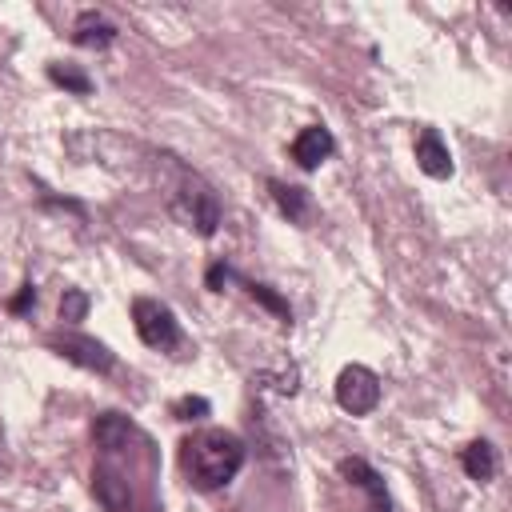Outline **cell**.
<instances>
[{"label": "cell", "mask_w": 512, "mask_h": 512, "mask_svg": "<svg viewBox=\"0 0 512 512\" xmlns=\"http://www.w3.org/2000/svg\"><path fill=\"white\" fill-rule=\"evenodd\" d=\"M156 168H160V192H164L168 212H172L184 228H192V232H200V236H212V232L220 228V196H216V188H212L200 172L184 168V164H180L176 156H168V152L156 156Z\"/></svg>", "instance_id": "6da1fadb"}, {"label": "cell", "mask_w": 512, "mask_h": 512, "mask_svg": "<svg viewBox=\"0 0 512 512\" xmlns=\"http://www.w3.org/2000/svg\"><path fill=\"white\" fill-rule=\"evenodd\" d=\"M244 440L236 432H224V428H204L196 432L188 444H184V468L192 476L196 488L212 492V488H224L240 468H244Z\"/></svg>", "instance_id": "7a4b0ae2"}, {"label": "cell", "mask_w": 512, "mask_h": 512, "mask_svg": "<svg viewBox=\"0 0 512 512\" xmlns=\"http://www.w3.org/2000/svg\"><path fill=\"white\" fill-rule=\"evenodd\" d=\"M132 324H136V336L148 348H160L164 352V348H176L180 344V324H176L172 308L160 304V300H148V296L132 300Z\"/></svg>", "instance_id": "3957f363"}, {"label": "cell", "mask_w": 512, "mask_h": 512, "mask_svg": "<svg viewBox=\"0 0 512 512\" xmlns=\"http://www.w3.org/2000/svg\"><path fill=\"white\" fill-rule=\"evenodd\" d=\"M336 404L352 416H368L380 404V376L364 364H348L336 376Z\"/></svg>", "instance_id": "277c9868"}, {"label": "cell", "mask_w": 512, "mask_h": 512, "mask_svg": "<svg viewBox=\"0 0 512 512\" xmlns=\"http://www.w3.org/2000/svg\"><path fill=\"white\" fill-rule=\"evenodd\" d=\"M48 348H56L64 360L80 364V368H92V372H108L112 368V352L92 340V336H80V332H64V336H48Z\"/></svg>", "instance_id": "5b68a950"}, {"label": "cell", "mask_w": 512, "mask_h": 512, "mask_svg": "<svg viewBox=\"0 0 512 512\" xmlns=\"http://www.w3.org/2000/svg\"><path fill=\"white\" fill-rule=\"evenodd\" d=\"M340 476H344L348 484H356V488L368 496V512H392L384 476H380L368 460H360V456H344V460H340Z\"/></svg>", "instance_id": "8992f818"}, {"label": "cell", "mask_w": 512, "mask_h": 512, "mask_svg": "<svg viewBox=\"0 0 512 512\" xmlns=\"http://www.w3.org/2000/svg\"><path fill=\"white\" fill-rule=\"evenodd\" d=\"M332 148H336L332 132L320 128V124H308V128L292 140V160H296L300 168H316V164H324V160L332 156Z\"/></svg>", "instance_id": "52a82bcc"}, {"label": "cell", "mask_w": 512, "mask_h": 512, "mask_svg": "<svg viewBox=\"0 0 512 512\" xmlns=\"http://www.w3.org/2000/svg\"><path fill=\"white\" fill-rule=\"evenodd\" d=\"M416 164H420V172H428L432 180L452 176V156H448V144L436 136V128H424V132L416 136Z\"/></svg>", "instance_id": "ba28073f"}, {"label": "cell", "mask_w": 512, "mask_h": 512, "mask_svg": "<svg viewBox=\"0 0 512 512\" xmlns=\"http://www.w3.org/2000/svg\"><path fill=\"white\" fill-rule=\"evenodd\" d=\"M72 40L80 48H108L116 40V24L104 20L100 12H80L76 16V28H72Z\"/></svg>", "instance_id": "9c48e42d"}, {"label": "cell", "mask_w": 512, "mask_h": 512, "mask_svg": "<svg viewBox=\"0 0 512 512\" xmlns=\"http://www.w3.org/2000/svg\"><path fill=\"white\" fill-rule=\"evenodd\" d=\"M460 464H464V472H468L472 480L488 484V480L496 476V448H492L488 440H472V444L460 452Z\"/></svg>", "instance_id": "30bf717a"}, {"label": "cell", "mask_w": 512, "mask_h": 512, "mask_svg": "<svg viewBox=\"0 0 512 512\" xmlns=\"http://www.w3.org/2000/svg\"><path fill=\"white\" fill-rule=\"evenodd\" d=\"M268 192H272L276 208H280L288 220H304V216H308V196H304V188L284 184V180H268Z\"/></svg>", "instance_id": "8fae6325"}, {"label": "cell", "mask_w": 512, "mask_h": 512, "mask_svg": "<svg viewBox=\"0 0 512 512\" xmlns=\"http://www.w3.org/2000/svg\"><path fill=\"white\" fill-rule=\"evenodd\" d=\"M48 76H52V84H60V88H68L76 96H88L92 92V80L80 68H72V64H48Z\"/></svg>", "instance_id": "7c38bea8"}, {"label": "cell", "mask_w": 512, "mask_h": 512, "mask_svg": "<svg viewBox=\"0 0 512 512\" xmlns=\"http://www.w3.org/2000/svg\"><path fill=\"white\" fill-rule=\"evenodd\" d=\"M244 288H248V296H252V300H260V304H264L268 312H276L284 324H292V308H288V300H280V296H276L268 284H256V280H248Z\"/></svg>", "instance_id": "4fadbf2b"}, {"label": "cell", "mask_w": 512, "mask_h": 512, "mask_svg": "<svg viewBox=\"0 0 512 512\" xmlns=\"http://www.w3.org/2000/svg\"><path fill=\"white\" fill-rule=\"evenodd\" d=\"M84 316H88V292L64 288V296H60V320H64V324H76V320H84Z\"/></svg>", "instance_id": "5bb4252c"}, {"label": "cell", "mask_w": 512, "mask_h": 512, "mask_svg": "<svg viewBox=\"0 0 512 512\" xmlns=\"http://www.w3.org/2000/svg\"><path fill=\"white\" fill-rule=\"evenodd\" d=\"M208 408H212V404H208L204 396H180V400L172 404V416H176V420H204Z\"/></svg>", "instance_id": "9a60e30c"}, {"label": "cell", "mask_w": 512, "mask_h": 512, "mask_svg": "<svg viewBox=\"0 0 512 512\" xmlns=\"http://www.w3.org/2000/svg\"><path fill=\"white\" fill-rule=\"evenodd\" d=\"M32 304H36V288H32V284H24V288L8 300V312H16V316H20V312H28Z\"/></svg>", "instance_id": "2e32d148"}, {"label": "cell", "mask_w": 512, "mask_h": 512, "mask_svg": "<svg viewBox=\"0 0 512 512\" xmlns=\"http://www.w3.org/2000/svg\"><path fill=\"white\" fill-rule=\"evenodd\" d=\"M228 280H232V268H228V264H212V268H208V288H212V292H224Z\"/></svg>", "instance_id": "e0dca14e"}]
</instances>
